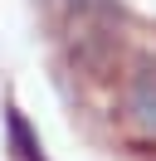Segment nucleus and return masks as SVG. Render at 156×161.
Segmentation results:
<instances>
[{
	"label": "nucleus",
	"mask_w": 156,
	"mask_h": 161,
	"mask_svg": "<svg viewBox=\"0 0 156 161\" xmlns=\"http://www.w3.org/2000/svg\"><path fill=\"white\" fill-rule=\"evenodd\" d=\"M127 112L142 132H156V59L136 64L132 83H127Z\"/></svg>",
	"instance_id": "f03ea898"
},
{
	"label": "nucleus",
	"mask_w": 156,
	"mask_h": 161,
	"mask_svg": "<svg viewBox=\"0 0 156 161\" xmlns=\"http://www.w3.org/2000/svg\"><path fill=\"white\" fill-rule=\"evenodd\" d=\"M5 132H10V151H15L20 161H49L44 147H39V137L29 132V122H25V112H20V108L5 112Z\"/></svg>",
	"instance_id": "7ed1b4c3"
},
{
	"label": "nucleus",
	"mask_w": 156,
	"mask_h": 161,
	"mask_svg": "<svg viewBox=\"0 0 156 161\" xmlns=\"http://www.w3.org/2000/svg\"><path fill=\"white\" fill-rule=\"evenodd\" d=\"M117 49H122L117 20H83V30L68 39V59H73V69L88 73V78H112Z\"/></svg>",
	"instance_id": "f257e3e1"
},
{
	"label": "nucleus",
	"mask_w": 156,
	"mask_h": 161,
	"mask_svg": "<svg viewBox=\"0 0 156 161\" xmlns=\"http://www.w3.org/2000/svg\"><path fill=\"white\" fill-rule=\"evenodd\" d=\"M78 20H117V0H68Z\"/></svg>",
	"instance_id": "20e7f679"
}]
</instances>
